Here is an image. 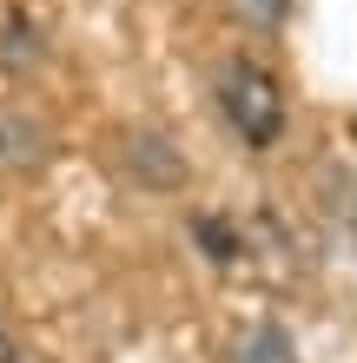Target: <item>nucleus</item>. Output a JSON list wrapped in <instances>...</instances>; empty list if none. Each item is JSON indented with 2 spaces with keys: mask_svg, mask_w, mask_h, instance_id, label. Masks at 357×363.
<instances>
[{
  "mask_svg": "<svg viewBox=\"0 0 357 363\" xmlns=\"http://www.w3.org/2000/svg\"><path fill=\"white\" fill-rule=\"evenodd\" d=\"M0 363H13V337L7 330H0Z\"/></svg>",
  "mask_w": 357,
  "mask_h": 363,
  "instance_id": "nucleus-6",
  "label": "nucleus"
},
{
  "mask_svg": "<svg viewBox=\"0 0 357 363\" xmlns=\"http://www.w3.org/2000/svg\"><path fill=\"white\" fill-rule=\"evenodd\" d=\"M0 152H7V113H0Z\"/></svg>",
  "mask_w": 357,
  "mask_h": 363,
  "instance_id": "nucleus-7",
  "label": "nucleus"
},
{
  "mask_svg": "<svg viewBox=\"0 0 357 363\" xmlns=\"http://www.w3.org/2000/svg\"><path fill=\"white\" fill-rule=\"evenodd\" d=\"M219 113H225V125H232L251 152L278 145V133H285V86H278V73L258 67V60H225L219 67Z\"/></svg>",
  "mask_w": 357,
  "mask_h": 363,
  "instance_id": "nucleus-1",
  "label": "nucleus"
},
{
  "mask_svg": "<svg viewBox=\"0 0 357 363\" xmlns=\"http://www.w3.org/2000/svg\"><path fill=\"white\" fill-rule=\"evenodd\" d=\"M225 13H232L238 27H251V33H278L291 20V0H225Z\"/></svg>",
  "mask_w": 357,
  "mask_h": 363,
  "instance_id": "nucleus-5",
  "label": "nucleus"
},
{
  "mask_svg": "<svg viewBox=\"0 0 357 363\" xmlns=\"http://www.w3.org/2000/svg\"><path fill=\"white\" fill-rule=\"evenodd\" d=\"M192 238L212 251V264H238V258H245V251H238V225H232V218H219V211L192 218Z\"/></svg>",
  "mask_w": 357,
  "mask_h": 363,
  "instance_id": "nucleus-4",
  "label": "nucleus"
},
{
  "mask_svg": "<svg viewBox=\"0 0 357 363\" xmlns=\"http://www.w3.org/2000/svg\"><path fill=\"white\" fill-rule=\"evenodd\" d=\"M119 159H126V172H133L139 191H179L185 185V152L159 125H133V133L119 139Z\"/></svg>",
  "mask_w": 357,
  "mask_h": 363,
  "instance_id": "nucleus-2",
  "label": "nucleus"
},
{
  "mask_svg": "<svg viewBox=\"0 0 357 363\" xmlns=\"http://www.w3.org/2000/svg\"><path fill=\"white\" fill-rule=\"evenodd\" d=\"M232 363H298V344L285 337V324H271V317H258L238 344H232Z\"/></svg>",
  "mask_w": 357,
  "mask_h": 363,
  "instance_id": "nucleus-3",
  "label": "nucleus"
}]
</instances>
